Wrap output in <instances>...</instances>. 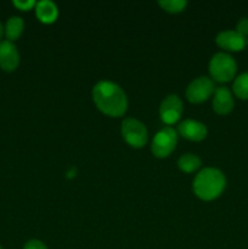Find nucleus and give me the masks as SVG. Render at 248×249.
<instances>
[{"mask_svg":"<svg viewBox=\"0 0 248 249\" xmlns=\"http://www.w3.org/2000/svg\"><path fill=\"white\" fill-rule=\"evenodd\" d=\"M92 101L101 113L118 118L128 109V97L124 90L111 80H100L91 91Z\"/></svg>","mask_w":248,"mask_h":249,"instance_id":"1","label":"nucleus"},{"mask_svg":"<svg viewBox=\"0 0 248 249\" xmlns=\"http://www.w3.org/2000/svg\"><path fill=\"white\" fill-rule=\"evenodd\" d=\"M226 187V177L220 169L213 167L203 168L192 182L194 194L202 201H214L223 195Z\"/></svg>","mask_w":248,"mask_h":249,"instance_id":"2","label":"nucleus"},{"mask_svg":"<svg viewBox=\"0 0 248 249\" xmlns=\"http://www.w3.org/2000/svg\"><path fill=\"white\" fill-rule=\"evenodd\" d=\"M209 74L216 83H229L236 78L237 62L228 53H216L209 61Z\"/></svg>","mask_w":248,"mask_h":249,"instance_id":"3","label":"nucleus"},{"mask_svg":"<svg viewBox=\"0 0 248 249\" xmlns=\"http://www.w3.org/2000/svg\"><path fill=\"white\" fill-rule=\"evenodd\" d=\"M121 134L123 140L134 148H141L147 143V128L135 118H125L122 122Z\"/></svg>","mask_w":248,"mask_h":249,"instance_id":"4","label":"nucleus"},{"mask_svg":"<svg viewBox=\"0 0 248 249\" xmlns=\"http://www.w3.org/2000/svg\"><path fill=\"white\" fill-rule=\"evenodd\" d=\"M177 131L172 126H164L153 138L151 152L157 158H167L174 152L177 145Z\"/></svg>","mask_w":248,"mask_h":249,"instance_id":"5","label":"nucleus"},{"mask_svg":"<svg viewBox=\"0 0 248 249\" xmlns=\"http://www.w3.org/2000/svg\"><path fill=\"white\" fill-rule=\"evenodd\" d=\"M214 90H215V87L211 78L198 77L187 85L185 95H186L187 101L191 104H202L214 94Z\"/></svg>","mask_w":248,"mask_h":249,"instance_id":"6","label":"nucleus"},{"mask_svg":"<svg viewBox=\"0 0 248 249\" xmlns=\"http://www.w3.org/2000/svg\"><path fill=\"white\" fill-rule=\"evenodd\" d=\"M182 112H184V105H182L181 99L177 95H168L160 102L159 117L168 125H172V124L179 122V119L181 118Z\"/></svg>","mask_w":248,"mask_h":249,"instance_id":"7","label":"nucleus"},{"mask_svg":"<svg viewBox=\"0 0 248 249\" xmlns=\"http://www.w3.org/2000/svg\"><path fill=\"white\" fill-rule=\"evenodd\" d=\"M216 45L229 53H240L247 46V39L237 33L235 29L223 31L216 36Z\"/></svg>","mask_w":248,"mask_h":249,"instance_id":"8","label":"nucleus"},{"mask_svg":"<svg viewBox=\"0 0 248 249\" xmlns=\"http://www.w3.org/2000/svg\"><path fill=\"white\" fill-rule=\"evenodd\" d=\"M177 134L182 138L194 142L203 141L208 135V129L202 122L195 119H185L177 125Z\"/></svg>","mask_w":248,"mask_h":249,"instance_id":"9","label":"nucleus"},{"mask_svg":"<svg viewBox=\"0 0 248 249\" xmlns=\"http://www.w3.org/2000/svg\"><path fill=\"white\" fill-rule=\"evenodd\" d=\"M214 112L219 116H226L231 113L235 107V99L233 94L228 87L215 88L213 94V101H212Z\"/></svg>","mask_w":248,"mask_h":249,"instance_id":"10","label":"nucleus"},{"mask_svg":"<svg viewBox=\"0 0 248 249\" xmlns=\"http://www.w3.org/2000/svg\"><path fill=\"white\" fill-rule=\"evenodd\" d=\"M19 65V53L14 41H0V67L6 72H12Z\"/></svg>","mask_w":248,"mask_h":249,"instance_id":"11","label":"nucleus"},{"mask_svg":"<svg viewBox=\"0 0 248 249\" xmlns=\"http://www.w3.org/2000/svg\"><path fill=\"white\" fill-rule=\"evenodd\" d=\"M35 16L41 23L51 24L57 19L58 7L55 2L50 0H43L36 2L35 5Z\"/></svg>","mask_w":248,"mask_h":249,"instance_id":"12","label":"nucleus"},{"mask_svg":"<svg viewBox=\"0 0 248 249\" xmlns=\"http://www.w3.org/2000/svg\"><path fill=\"white\" fill-rule=\"evenodd\" d=\"M23 29H24L23 19H22L19 16H11L6 21L4 32L7 40L14 41L21 36V34L23 33Z\"/></svg>","mask_w":248,"mask_h":249,"instance_id":"13","label":"nucleus"},{"mask_svg":"<svg viewBox=\"0 0 248 249\" xmlns=\"http://www.w3.org/2000/svg\"><path fill=\"white\" fill-rule=\"evenodd\" d=\"M201 160L194 153H185L177 160V168L184 173H194L201 168Z\"/></svg>","mask_w":248,"mask_h":249,"instance_id":"14","label":"nucleus"},{"mask_svg":"<svg viewBox=\"0 0 248 249\" xmlns=\"http://www.w3.org/2000/svg\"><path fill=\"white\" fill-rule=\"evenodd\" d=\"M232 94L243 101L248 100V72L241 73L233 79Z\"/></svg>","mask_w":248,"mask_h":249,"instance_id":"15","label":"nucleus"},{"mask_svg":"<svg viewBox=\"0 0 248 249\" xmlns=\"http://www.w3.org/2000/svg\"><path fill=\"white\" fill-rule=\"evenodd\" d=\"M158 5L168 14H180L187 6V1L185 0H160Z\"/></svg>","mask_w":248,"mask_h":249,"instance_id":"16","label":"nucleus"},{"mask_svg":"<svg viewBox=\"0 0 248 249\" xmlns=\"http://www.w3.org/2000/svg\"><path fill=\"white\" fill-rule=\"evenodd\" d=\"M235 31L243 38H248V17H242V18L238 19Z\"/></svg>","mask_w":248,"mask_h":249,"instance_id":"17","label":"nucleus"},{"mask_svg":"<svg viewBox=\"0 0 248 249\" xmlns=\"http://www.w3.org/2000/svg\"><path fill=\"white\" fill-rule=\"evenodd\" d=\"M14 5L17 7V9L22 10V11H28L32 7H35L36 2L33 1V0H24V1H21V0H15Z\"/></svg>","mask_w":248,"mask_h":249,"instance_id":"18","label":"nucleus"},{"mask_svg":"<svg viewBox=\"0 0 248 249\" xmlns=\"http://www.w3.org/2000/svg\"><path fill=\"white\" fill-rule=\"evenodd\" d=\"M23 249H48V247L40 240H29L23 246Z\"/></svg>","mask_w":248,"mask_h":249,"instance_id":"19","label":"nucleus"},{"mask_svg":"<svg viewBox=\"0 0 248 249\" xmlns=\"http://www.w3.org/2000/svg\"><path fill=\"white\" fill-rule=\"evenodd\" d=\"M2 33H4V27H2L1 22H0V39H1V36H2Z\"/></svg>","mask_w":248,"mask_h":249,"instance_id":"20","label":"nucleus"},{"mask_svg":"<svg viewBox=\"0 0 248 249\" xmlns=\"http://www.w3.org/2000/svg\"><path fill=\"white\" fill-rule=\"evenodd\" d=\"M247 46H248V38H247Z\"/></svg>","mask_w":248,"mask_h":249,"instance_id":"21","label":"nucleus"},{"mask_svg":"<svg viewBox=\"0 0 248 249\" xmlns=\"http://www.w3.org/2000/svg\"><path fill=\"white\" fill-rule=\"evenodd\" d=\"M0 249H2V247H1V246H0Z\"/></svg>","mask_w":248,"mask_h":249,"instance_id":"22","label":"nucleus"}]
</instances>
